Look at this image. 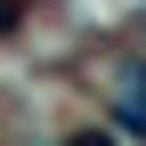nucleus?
<instances>
[{
    "label": "nucleus",
    "instance_id": "obj_1",
    "mask_svg": "<svg viewBox=\"0 0 146 146\" xmlns=\"http://www.w3.org/2000/svg\"><path fill=\"white\" fill-rule=\"evenodd\" d=\"M114 114H122V122H130V130L146 138V65L130 73V81H122V106H114Z\"/></svg>",
    "mask_w": 146,
    "mask_h": 146
},
{
    "label": "nucleus",
    "instance_id": "obj_2",
    "mask_svg": "<svg viewBox=\"0 0 146 146\" xmlns=\"http://www.w3.org/2000/svg\"><path fill=\"white\" fill-rule=\"evenodd\" d=\"M73 146H114V138H73Z\"/></svg>",
    "mask_w": 146,
    "mask_h": 146
}]
</instances>
